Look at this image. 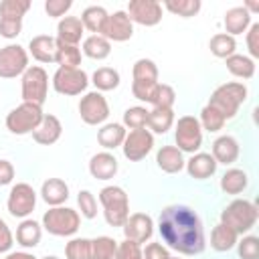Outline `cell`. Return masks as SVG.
Returning a JSON list of instances; mask_svg holds the SVG:
<instances>
[{
	"label": "cell",
	"mask_w": 259,
	"mask_h": 259,
	"mask_svg": "<svg viewBox=\"0 0 259 259\" xmlns=\"http://www.w3.org/2000/svg\"><path fill=\"white\" fill-rule=\"evenodd\" d=\"M247 51H249V57L255 61L259 59V22H251V26L247 28Z\"/></svg>",
	"instance_id": "obj_49"
},
{
	"label": "cell",
	"mask_w": 259,
	"mask_h": 259,
	"mask_svg": "<svg viewBox=\"0 0 259 259\" xmlns=\"http://www.w3.org/2000/svg\"><path fill=\"white\" fill-rule=\"evenodd\" d=\"M61 134H63L61 119L57 115H53V113H45L40 123H38V127L32 132V140L36 144H40V146H53L55 142H59Z\"/></svg>",
	"instance_id": "obj_21"
},
{
	"label": "cell",
	"mask_w": 259,
	"mask_h": 259,
	"mask_svg": "<svg viewBox=\"0 0 259 259\" xmlns=\"http://www.w3.org/2000/svg\"><path fill=\"white\" fill-rule=\"evenodd\" d=\"M166 259H182V257H174V255H170V257H166Z\"/></svg>",
	"instance_id": "obj_56"
},
{
	"label": "cell",
	"mask_w": 259,
	"mask_h": 259,
	"mask_svg": "<svg viewBox=\"0 0 259 259\" xmlns=\"http://www.w3.org/2000/svg\"><path fill=\"white\" fill-rule=\"evenodd\" d=\"M164 10L176 14V16H182V18H190V16H196L202 8L200 0H166L162 4Z\"/></svg>",
	"instance_id": "obj_39"
},
{
	"label": "cell",
	"mask_w": 259,
	"mask_h": 259,
	"mask_svg": "<svg viewBox=\"0 0 259 259\" xmlns=\"http://www.w3.org/2000/svg\"><path fill=\"white\" fill-rule=\"evenodd\" d=\"M99 202L103 208V219L109 227H123L130 217V198L127 192L117 186L109 184L99 190Z\"/></svg>",
	"instance_id": "obj_4"
},
{
	"label": "cell",
	"mask_w": 259,
	"mask_h": 259,
	"mask_svg": "<svg viewBox=\"0 0 259 259\" xmlns=\"http://www.w3.org/2000/svg\"><path fill=\"white\" fill-rule=\"evenodd\" d=\"M40 259H59L57 255H45V257H40Z\"/></svg>",
	"instance_id": "obj_55"
},
{
	"label": "cell",
	"mask_w": 259,
	"mask_h": 259,
	"mask_svg": "<svg viewBox=\"0 0 259 259\" xmlns=\"http://www.w3.org/2000/svg\"><path fill=\"white\" fill-rule=\"evenodd\" d=\"M65 259H91V239L71 237L65 245Z\"/></svg>",
	"instance_id": "obj_42"
},
{
	"label": "cell",
	"mask_w": 259,
	"mask_h": 259,
	"mask_svg": "<svg viewBox=\"0 0 259 259\" xmlns=\"http://www.w3.org/2000/svg\"><path fill=\"white\" fill-rule=\"evenodd\" d=\"M225 65H227V71L237 79L247 81V79H253L255 75V61L249 55L235 53L229 59H225Z\"/></svg>",
	"instance_id": "obj_32"
},
{
	"label": "cell",
	"mask_w": 259,
	"mask_h": 259,
	"mask_svg": "<svg viewBox=\"0 0 259 259\" xmlns=\"http://www.w3.org/2000/svg\"><path fill=\"white\" fill-rule=\"evenodd\" d=\"M121 150H123V156L130 162H140L154 150V134H150L146 127L130 130L125 134Z\"/></svg>",
	"instance_id": "obj_14"
},
{
	"label": "cell",
	"mask_w": 259,
	"mask_h": 259,
	"mask_svg": "<svg viewBox=\"0 0 259 259\" xmlns=\"http://www.w3.org/2000/svg\"><path fill=\"white\" fill-rule=\"evenodd\" d=\"M22 32V20L16 18H0V36L12 40Z\"/></svg>",
	"instance_id": "obj_50"
},
{
	"label": "cell",
	"mask_w": 259,
	"mask_h": 259,
	"mask_svg": "<svg viewBox=\"0 0 259 259\" xmlns=\"http://www.w3.org/2000/svg\"><path fill=\"white\" fill-rule=\"evenodd\" d=\"M81 49L77 45H63L57 40V55H55V63L61 69H79L81 65Z\"/></svg>",
	"instance_id": "obj_36"
},
{
	"label": "cell",
	"mask_w": 259,
	"mask_h": 259,
	"mask_svg": "<svg viewBox=\"0 0 259 259\" xmlns=\"http://www.w3.org/2000/svg\"><path fill=\"white\" fill-rule=\"evenodd\" d=\"M247 97H249V89H247L245 83H241V81H229V83L219 85L210 93L208 105L214 107L229 121V119H233L239 113V107L247 101Z\"/></svg>",
	"instance_id": "obj_2"
},
{
	"label": "cell",
	"mask_w": 259,
	"mask_h": 259,
	"mask_svg": "<svg viewBox=\"0 0 259 259\" xmlns=\"http://www.w3.org/2000/svg\"><path fill=\"white\" fill-rule=\"evenodd\" d=\"M40 198L49 206H63L69 198V184L63 178H47L40 186Z\"/></svg>",
	"instance_id": "obj_24"
},
{
	"label": "cell",
	"mask_w": 259,
	"mask_h": 259,
	"mask_svg": "<svg viewBox=\"0 0 259 259\" xmlns=\"http://www.w3.org/2000/svg\"><path fill=\"white\" fill-rule=\"evenodd\" d=\"M79 115L87 125H103L109 117V103L99 91H87L79 99Z\"/></svg>",
	"instance_id": "obj_12"
},
{
	"label": "cell",
	"mask_w": 259,
	"mask_h": 259,
	"mask_svg": "<svg viewBox=\"0 0 259 259\" xmlns=\"http://www.w3.org/2000/svg\"><path fill=\"white\" fill-rule=\"evenodd\" d=\"M49 95V75L40 65L28 67L20 77V97L24 103L40 105Z\"/></svg>",
	"instance_id": "obj_6"
},
{
	"label": "cell",
	"mask_w": 259,
	"mask_h": 259,
	"mask_svg": "<svg viewBox=\"0 0 259 259\" xmlns=\"http://www.w3.org/2000/svg\"><path fill=\"white\" fill-rule=\"evenodd\" d=\"M123 237L127 241H134L138 245H144L154 235V219L146 212H134L127 217V221L121 227Z\"/></svg>",
	"instance_id": "obj_17"
},
{
	"label": "cell",
	"mask_w": 259,
	"mask_h": 259,
	"mask_svg": "<svg viewBox=\"0 0 259 259\" xmlns=\"http://www.w3.org/2000/svg\"><path fill=\"white\" fill-rule=\"evenodd\" d=\"M53 89L65 97H75L85 93L89 85V75L83 69H57L53 75Z\"/></svg>",
	"instance_id": "obj_13"
},
{
	"label": "cell",
	"mask_w": 259,
	"mask_h": 259,
	"mask_svg": "<svg viewBox=\"0 0 259 259\" xmlns=\"http://www.w3.org/2000/svg\"><path fill=\"white\" fill-rule=\"evenodd\" d=\"M184 154L176 146H162L156 152V166L166 174H178L184 170Z\"/></svg>",
	"instance_id": "obj_23"
},
{
	"label": "cell",
	"mask_w": 259,
	"mask_h": 259,
	"mask_svg": "<svg viewBox=\"0 0 259 259\" xmlns=\"http://www.w3.org/2000/svg\"><path fill=\"white\" fill-rule=\"evenodd\" d=\"M117 158L111 154V152H97L91 156L89 160V174L95 178V180H111L115 174H117Z\"/></svg>",
	"instance_id": "obj_20"
},
{
	"label": "cell",
	"mask_w": 259,
	"mask_h": 259,
	"mask_svg": "<svg viewBox=\"0 0 259 259\" xmlns=\"http://www.w3.org/2000/svg\"><path fill=\"white\" fill-rule=\"evenodd\" d=\"M14 245V235L4 219H0V253H10Z\"/></svg>",
	"instance_id": "obj_52"
},
{
	"label": "cell",
	"mask_w": 259,
	"mask_h": 259,
	"mask_svg": "<svg viewBox=\"0 0 259 259\" xmlns=\"http://www.w3.org/2000/svg\"><path fill=\"white\" fill-rule=\"evenodd\" d=\"M117 241L107 235H99L91 239V259H115Z\"/></svg>",
	"instance_id": "obj_38"
},
{
	"label": "cell",
	"mask_w": 259,
	"mask_h": 259,
	"mask_svg": "<svg viewBox=\"0 0 259 259\" xmlns=\"http://www.w3.org/2000/svg\"><path fill=\"white\" fill-rule=\"evenodd\" d=\"M107 16H109V12L103 6H97L95 4V6H87L81 12L79 20H81V24H83L85 30H89L93 34H99L101 28H103V24H105V20H107Z\"/></svg>",
	"instance_id": "obj_35"
},
{
	"label": "cell",
	"mask_w": 259,
	"mask_h": 259,
	"mask_svg": "<svg viewBox=\"0 0 259 259\" xmlns=\"http://www.w3.org/2000/svg\"><path fill=\"white\" fill-rule=\"evenodd\" d=\"M115 259H144L142 245H138V243H134V241L123 239L121 243H117Z\"/></svg>",
	"instance_id": "obj_47"
},
{
	"label": "cell",
	"mask_w": 259,
	"mask_h": 259,
	"mask_svg": "<svg viewBox=\"0 0 259 259\" xmlns=\"http://www.w3.org/2000/svg\"><path fill=\"white\" fill-rule=\"evenodd\" d=\"M237 241H239V235H237L231 227H227V225H223V223L214 225L212 231H210V247H212L217 253H227V251L235 249Z\"/></svg>",
	"instance_id": "obj_31"
},
{
	"label": "cell",
	"mask_w": 259,
	"mask_h": 259,
	"mask_svg": "<svg viewBox=\"0 0 259 259\" xmlns=\"http://www.w3.org/2000/svg\"><path fill=\"white\" fill-rule=\"evenodd\" d=\"M237 253L239 259H259V237L255 235H243L237 241Z\"/></svg>",
	"instance_id": "obj_45"
},
{
	"label": "cell",
	"mask_w": 259,
	"mask_h": 259,
	"mask_svg": "<svg viewBox=\"0 0 259 259\" xmlns=\"http://www.w3.org/2000/svg\"><path fill=\"white\" fill-rule=\"evenodd\" d=\"M176 117H174V109H160V107H152L148 111V121H146V130L150 134H160L164 136L168 130H172Z\"/></svg>",
	"instance_id": "obj_29"
},
{
	"label": "cell",
	"mask_w": 259,
	"mask_h": 259,
	"mask_svg": "<svg viewBox=\"0 0 259 259\" xmlns=\"http://www.w3.org/2000/svg\"><path fill=\"white\" fill-rule=\"evenodd\" d=\"M217 166H219V164L214 162V158H212L210 154H206V152H196V154H190V158H188L186 164H184V170H186V174H188L190 178H194V180H206V178L214 176Z\"/></svg>",
	"instance_id": "obj_19"
},
{
	"label": "cell",
	"mask_w": 259,
	"mask_h": 259,
	"mask_svg": "<svg viewBox=\"0 0 259 259\" xmlns=\"http://www.w3.org/2000/svg\"><path fill=\"white\" fill-rule=\"evenodd\" d=\"M40 227L53 237H73L81 227V214L71 206H49L40 219Z\"/></svg>",
	"instance_id": "obj_5"
},
{
	"label": "cell",
	"mask_w": 259,
	"mask_h": 259,
	"mask_svg": "<svg viewBox=\"0 0 259 259\" xmlns=\"http://www.w3.org/2000/svg\"><path fill=\"white\" fill-rule=\"evenodd\" d=\"M28 51L18 42L0 49V79H16L28 69Z\"/></svg>",
	"instance_id": "obj_11"
},
{
	"label": "cell",
	"mask_w": 259,
	"mask_h": 259,
	"mask_svg": "<svg viewBox=\"0 0 259 259\" xmlns=\"http://www.w3.org/2000/svg\"><path fill=\"white\" fill-rule=\"evenodd\" d=\"M42 239V227L34 219H22L16 227V243L22 249H34Z\"/></svg>",
	"instance_id": "obj_27"
},
{
	"label": "cell",
	"mask_w": 259,
	"mask_h": 259,
	"mask_svg": "<svg viewBox=\"0 0 259 259\" xmlns=\"http://www.w3.org/2000/svg\"><path fill=\"white\" fill-rule=\"evenodd\" d=\"M208 49L217 59H229L231 55L237 53V40H235V36H231L227 32H217L208 40Z\"/></svg>",
	"instance_id": "obj_37"
},
{
	"label": "cell",
	"mask_w": 259,
	"mask_h": 259,
	"mask_svg": "<svg viewBox=\"0 0 259 259\" xmlns=\"http://www.w3.org/2000/svg\"><path fill=\"white\" fill-rule=\"evenodd\" d=\"M239 154H241V146L237 142V138L225 134V136H219L214 142H212V148H210V156L214 158L217 164H223V166H231L239 160Z\"/></svg>",
	"instance_id": "obj_18"
},
{
	"label": "cell",
	"mask_w": 259,
	"mask_h": 259,
	"mask_svg": "<svg viewBox=\"0 0 259 259\" xmlns=\"http://www.w3.org/2000/svg\"><path fill=\"white\" fill-rule=\"evenodd\" d=\"M36 206V192L30 184L26 182H16L6 198V210L10 212V217L14 219H28V214L34 210Z\"/></svg>",
	"instance_id": "obj_10"
},
{
	"label": "cell",
	"mask_w": 259,
	"mask_h": 259,
	"mask_svg": "<svg viewBox=\"0 0 259 259\" xmlns=\"http://www.w3.org/2000/svg\"><path fill=\"white\" fill-rule=\"evenodd\" d=\"M28 55H32L34 61L38 63H55L57 55V38L49 34H36L28 42Z\"/></svg>",
	"instance_id": "obj_22"
},
{
	"label": "cell",
	"mask_w": 259,
	"mask_h": 259,
	"mask_svg": "<svg viewBox=\"0 0 259 259\" xmlns=\"http://www.w3.org/2000/svg\"><path fill=\"white\" fill-rule=\"evenodd\" d=\"M71 6H73L71 0H47L45 12L49 18H65V14L71 10Z\"/></svg>",
	"instance_id": "obj_48"
},
{
	"label": "cell",
	"mask_w": 259,
	"mask_h": 259,
	"mask_svg": "<svg viewBox=\"0 0 259 259\" xmlns=\"http://www.w3.org/2000/svg\"><path fill=\"white\" fill-rule=\"evenodd\" d=\"M42 107L40 105H34V103H20L16 105L14 109L8 111L6 115V130L14 136H26V134H32L40 119H42Z\"/></svg>",
	"instance_id": "obj_7"
},
{
	"label": "cell",
	"mask_w": 259,
	"mask_h": 259,
	"mask_svg": "<svg viewBox=\"0 0 259 259\" xmlns=\"http://www.w3.org/2000/svg\"><path fill=\"white\" fill-rule=\"evenodd\" d=\"M142 253H144V259H166V257H170L168 247L162 245V243H148L142 249Z\"/></svg>",
	"instance_id": "obj_51"
},
{
	"label": "cell",
	"mask_w": 259,
	"mask_h": 259,
	"mask_svg": "<svg viewBox=\"0 0 259 259\" xmlns=\"http://www.w3.org/2000/svg\"><path fill=\"white\" fill-rule=\"evenodd\" d=\"M125 134H127V130L121 123H115V121L113 123H103L97 130V142L105 152H109V150L121 148V144L125 140Z\"/></svg>",
	"instance_id": "obj_28"
},
{
	"label": "cell",
	"mask_w": 259,
	"mask_h": 259,
	"mask_svg": "<svg viewBox=\"0 0 259 259\" xmlns=\"http://www.w3.org/2000/svg\"><path fill=\"white\" fill-rule=\"evenodd\" d=\"M198 123H200V127L202 130H206V132H210V134H217V132H221L223 127H225V123H227V119L214 109V107H210L208 103L200 109V117H198Z\"/></svg>",
	"instance_id": "obj_41"
},
{
	"label": "cell",
	"mask_w": 259,
	"mask_h": 259,
	"mask_svg": "<svg viewBox=\"0 0 259 259\" xmlns=\"http://www.w3.org/2000/svg\"><path fill=\"white\" fill-rule=\"evenodd\" d=\"M158 231L168 249L180 255H200L206 249L204 225L188 204H168L160 210Z\"/></svg>",
	"instance_id": "obj_1"
},
{
	"label": "cell",
	"mask_w": 259,
	"mask_h": 259,
	"mask_svg": "<svg viewBox=\"0 0 259 259\" xmlns=\"http://www.w3.org/2000/svg\"><path fill=\"white\" fill-rule=\"evenodd\" d=\"M257 219H259V210L255 202L247 198H235L221 210L219 223L231 227L239 237H243V235H249V231L257 225Z\"/></svg>",
	"instance_id": "obj_3"
},
{
	"label": "cell",
	"mask_w": 259,
	"mask_h": 259,
	"mask_svg": "<svg viewBox=\"0 0 259 259\" xmlns=\"http://www.w3.org/2000/svg\"><path fill=\"white\" fill-rule=\"evenodd\" d=\"M221 190L225 194H231V196H237L241 194L247 186H249V176L245 170L241 168H229L223 176H221V182H219Z\"/></svg>",
	"instance_id": "obj_30"
},
{
	"label": "cell",
	"mask_w": 259,
	"mask_h": 259,
	"mask_svg": "<svg viewBox=\"0 0 259 259\" xmlns=\"http://www.w3.org/2000/svg\"><path fill=\"white\" fill-rule=\"evenodd\" d=\"M174 101H176V91L174 87L166 85V83H158L150 95V101L152 107H160V109H172L174 107Z\"/></svg>",
	"instance_id": "obj_40"
},
{
	"label": "cell",
	"mask_w": 259,
	"mask_h": 259,
	"mask_svg": "<svg viewBox=\"0 0 259 259\" xmlns=\"http://www.w3.org/2000/svg\"><path fill=\"white\" fill-rule=\"evenodd\" d=\"M77 204H79V214L83 219H95L97 217V198L91 190H79Z\"/></svg>",
	"instance_id": "obj_46"
},
{
	"label": "cell",
	"mask_w": 259,
	"mask_h": 259,
	"mask_svg": "<svg viewBox=\"0 0 259 259\" xmlns=\"http://www.w3.org/2000/svg\"><path fill=\"white\" fill-rule=\"evenodd\" d=\"M148 111L146 107L142 105H134V107H127L123 111V119H121V125L123 127H130V130H140V127H146V121H148Z\"/></svg>",
	"instance_id": "obj_44"
},
{
	"label": "cell",
	"mask_w": 259,
	"mask_h": 259,
	"mask_svg": "<svg viewBox=\"0 0 259 259\" xmlns=\"http://www.w3.org/2000/svg\"><path fill=\"white\" fill-rule=\"evenodd\" d=\"M99 34L109 42H125L134 36V22L130 20L125 10H115L113 14L107 16Z\"/></svg>",
	"instance_id": "obj_16"
},
{
	"label": "cell",
	"mask_w": 259,
	"mask_h": 259,
	"mask_svg": "<svg viewBox=\"0 0 259 259\" xmlns=\"http://www.w3.org/2000/svg\"><path fill=\"white\" fill-rule=\"evenodd\" d=\"M81 53L93 61H103L111 55V42L101 34H89L87 38H83Z\"/></svg>",
	"instance_id": "obj_33"
},
{
	"label": "cell",
	"mask_w": 259,
	"mask_h": 259,
	"mask_svg": "<svg viewBox=\"0 0 259 259\" xmlns=\"http://www.w3.org/2000/svg\"><path fill=\"white\" fill-rule=\"evenodd\" d=\"M4 259H36V257L28 251H10V253H6Z\"/></svg>",
	"instance_id": "obj_54"
},
{
	"label": "cell",
	"mask_w": 259,
	"mask_h": 259,
	"mask_svg": "<svg viewBox=\"0 0 259 259\" xmlns=\"http://www.w3.org/2000/svg\"><path fill=\"white\" fill-rule=\"evenodd\" d=\"M158 85V67L152 59H138L132 67V95L138 101H150L154 87Z\"/></svg>",
	"instance_id": "obj_8"
},
{
	"label": "cell",
	"mask_w": 259,
	"mask_h": 259,
	"mask_svg": "<svg viewBox=\"0 0 259 259\" xmlns=\"http://www.w3.org/2000/svg\"><path fill=\"white\" fill-rule=\"evenodd\" d=\"M125 12L134 24L156 26L162 20L164 8H162V2L158 0H130Z\"/></svg>",
	"instance_id": "obj_15"
},
{
	"label": "cell",
	"mask_w": 259,
	"mask_h": 259,
	"mask_svg": "<svg viewBox=\"0 0 259 259\" xmlns=\"http://www.w3.org/2000/svg\"><path fill=\"white\" fill-rule=\"evenodd\" d=\"M83 32H85V28H83L79 16H65L57 24V36L55 38L63 45H77L79 47Z\"/></svg>",
	"instance_id": "obj_25"
},
{
	"label": "cell",
	"mask_w": 259,
	"mask_h": 259,
	"mask_svg": "<svg viewBox=\"0 0 259 259\" xmlns=\"http://www.w3.org/2000/svg\"><path fill=\"white\" fill-rule=\"evenodd\" d=\"M28 10H30V0H2L0 2V18L22 20Z\"/></svg>",
	"instance_id": "obj_43"
},
{
	"label": "cell",
	"mask_w": 259,
	"mask_h": 259,
	"mask_svg": "<svg viewBox=\"0 0 259 259\" xmlns=\"http://www.w3.org/2000/svg\"><path fill=\"white\" fill-rule=\"evenodd\" d=\"M223 24H225V32L227 34H231V36L243 34L251 26V14L245 10V6H233V8H229L225 12Z\"/></svg>",
	"instance_id": "obj_26"
},
{
	"label": "cell",
	"mask_w": 259,
	"mask_h": 259,
	"mask_svg": "<svg viewBox=\"0 0 259 259\" xmlns=\"http://www.w3.org/2000/svg\"><path fill=\"white\" fill-rule=\"evenodd\" d=\"M174 142L182 154H196L202 146V127L198 123V117H178V121H174Z\"/></svg>",
	"instance_id": "obj_9"
},
{
	"label": "cell",
	"mask_w": 259,
	"mask_h": 259,
	"mask_svg": "<svg viewBox=\"0 0 259 259\" xmlns=\"http://www.w3.org/2000/svg\"><path fill=\"white\" fill-rule=\"evenodd\" d=\"M14 180V166L10 160H0V186H8Z\"/></svg>",
	"instance_id": "obj_53"
},
{
	"label": "cell",
	"mask_w": 259,
	"mask_h": 259,
	"mask_svg": "<svg viewBox=\"0 0 259 259\" xmlns=\"http://www.w3.org/2000/svg\"><path fill=\"white\" fill-rule=\"evenodd\" d=\"M91 83L95 85V91L103 93V91H113V89H117L119 83H121V77H119V71L113 69V67H99V69L93 71Z\"/></svg>",
	"instance_id": "obj_34"
}]
</instances>
